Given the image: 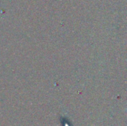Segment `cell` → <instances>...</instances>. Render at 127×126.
<instances>
[{
  "label": "cell",
  "mask_w": 127,
  "mask_h": 126,
  "mask_svg": "<svg viewBox=\"0 0 127 126\" xmlns=\"http://www.w3.org/2000/svg\"></svg>",
  "instance_id": "1"
}]
</instances>
